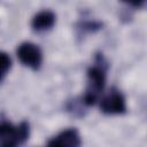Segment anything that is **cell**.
I'll use <instances>...</instances> for the list:
<instances>
[{"label": "cell", "mask_w": 147, "mask_h": 147, "mask_svg": "<svg viewBox=\"0 0 147 147\" xmlns=\"http://www.w3.org/2000/svg\"><path fill=\"white\" fill-rule=\"evenodd\" d=\"M29 126L26 123L20 124L17 127L8 123L0 125V145L1 146H16L28 139Z\"/></svg>", "instance_id": "1"}, {"label": "cell", "mask_w": 147, "mask_h": 147, "mask_svg": "<svg viewBox=\"0 0 147 147\" xmlns=\"http://www.w3.org/2000/svg\"><path fill=\"white\" fill-rule=\"evenodd\" d=\"M105 86V71L98 67L88 70V85L85 94V101L87 105L95 102L99 93Z\"/></svg>", "instance_id": "2"}, {"label": "cell", "mask_w": 147, "mask_h": 147, "mask_svg": "<svg viewBox=\"0 0 147 147\" xmlns=\"http://www.w3.org/2000/svg\"><path fill=\"white\" fill-rule=\"evenodd\" d=\"M17 56L25 65H29L34 69L38 68L41 62L40 49L31 42L22 44L17 49Z\"/></svg>", "instance_id": "3"}, {"label": "cell", "mask_w": 147, "mask_h": 147, "mask_svg": "<svg viewBox=\"0 0 147 147\" xmlns=\"http://www.w3.org/2000/svg\"><path fill=\"white\" fill-rule=\"evenodd\" d=\"M101 109L107 114H119L125 110V101L117 92H111L101 101Z\"/></svg>", "instance_id": "4"}, {"label": "cell", "mask_w": 147, "mask_h": 147, "mask_svg": "<svg viewBox=\"0 0 147 147\" xmlns=\"http://www.w3.org/2000/svg\"><path fill=\"white\" fill-rule=\"evenodd\" d=\"M80 140L76 130H67L48 142L51 146H79Z\"/></svg>", "instance_id": "5"}, {"label": "cell", "mask_w": 147, "mask_h": 147, "mask_svg": "<svg viewBox=\"0 0 147 147\" xmlns=\"http://www.w3.org/2000/svg\"><path fill=\"white\" fill-rule=\"evenodd\" d=\"M55 21V16L51 11H41L34 16L32 21V26L36 30H46L49 29Z\"/></svg>", "instance_id": "6"}, {"label": "cell", "mask_w": 147, "mask_h": 147, "mask_svg": "<svg viewBox=\"0 0 147 147\" xmlns=\"http://www.w3.org/2000/svg\"><path fill=\"white\" fill-rule=\"evenodd\" d=\"M10 68V59L7 54L0 53V79L6 75L8 69Z\"/></svg>", "instance_id": "7"}, {"label": "cell", "mask_w": 147, "mask_h": 147, "mask_svg": "<svg viewBox=\"0 0 147 147\" xmlns=\"http://www.w3.org/2000/svg\"><path fill=\"white\" fill-rule=\"evenodd\" d=\"M123 1H125L130 5H132V6H140L144 2V0H123Z\"/></svg>", "instance_id": "8"}]
</instances>
